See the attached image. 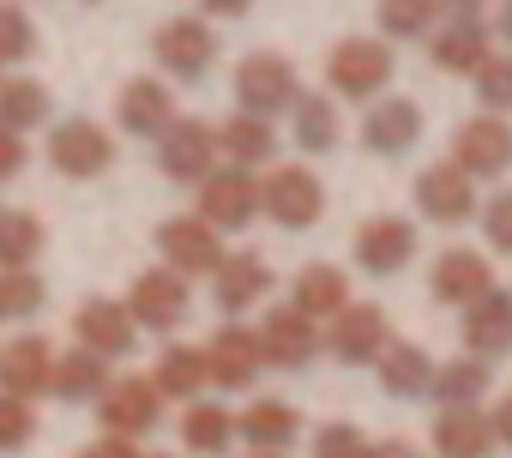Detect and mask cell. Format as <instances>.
<instances>
[{"instance_id":"cell-1","label":"cell","mask_w":512,"mask_h":458,"mask_svg":"<svg viewBox=\"0 0 512 458\" xmlns=\"http://www.w3.org/2000/svg\"><path fill=\"white\" fill-rule=\"evenodd\" d=\"M392 49L380 37H344L332 55H326V85L332 97H350V103H374L386 85H392Z\"/></svg>"},{"instance_id":"cell-2","label":"cell","mask_w":512,"mask_h":458,"mask_svg":"<svg viewBox=\"0 0 512 458\" xmlns=\"http://www.w3.org/2000/svg\"><path fill=\"white\" fill-rule=\"evenodd\" d=\"M302 91H296V67L284 61V55H247L241 67H235V103H241V115H260V121H272V115H284L290 103H296Z\"/></svg>"},{"instance_id":"cell-3","label":"cell","mask_w":512,"mask_h":458,"mask_svg":"<svg viewBox=\"0 0 512 458\" xmlns=\"http://www.w3.org/2000/svg\"><path fill=\"white\" fill-rule=\"evenodd\" d=\"M193 217H205L217 236L223 229H247L253 217H260V181H253V169H211L205 181H199V211Z\"/></svg>"},{"instance_id":"cell-4","label":"cell","mask_w":512,"mask_h":458,"mask_svg":"<svg viewBox=\"0 0 512 458\" xmlns=\"http://www.w3.org/2000/svg\"><path fill=\"white\" fill-rule=\"evenodd\" d=\"M260 211L272 223H284V229H314L320 211H326V187H320L314 169H296V163L290 169H272L260 181Z\"/></svg>"},{"instance_id":"cell-5","label":"cell","mask_w":512,"mask_h":458,"mask_svg":"<svg viewBox=\"0 0 512 458\" xmlns=\"http://www.w3.org/2000/svg\"><path fill=\"white\" fill-rule=\"evenodd\" d=\"M49 163H55L67 181H91V175L115 169V139H109L97 121L73 115V121H61V127L49 133Z\"/></svg>"},{"instance_id":"cell-6","label":"cell","mask_w":512,"mask_h":458,"mask_svg":"<svg viewBox=\"0 0 512 458\" xmlns=\"http://www.w3.org/2000/svg\"><path fill=\"white\" fill-rule=\"evenodd\" d=\"M187 308H193L187 278H181V272H169V266L139 272V278H133V290H127V314H133V326H151V332H175V326L187 320Z\"/></svg>"},{"instance_id":"cell-7","label":"cell","mask_w":512,"mask_h":458,"mask_svg":"<svg viewBox=\"0 0 512 458\" xmlns=\"http://www.w3.org/2000/svg\"><path fill=\"white\" fill-rule=\"evenodd\" d=\"M452 163H458L470 181H494V175H506V169H512V121H500V115H476V121H464L458 139H452Z\"/></svg>"},{"instance_id":"cell-8","label":"cell","mask_w":512,"mask_h":458,"mask_svg":"<svg viewBox=\"0 0 512 458\" xmlns=\"http://www.w3.org/2000/svg\"><path fill=\"white\" fill-rule=\"evenodd\" d=\"M157 254H163L169 272L199 278V272H217L223 266V236H217L205 217H169L157 229Z\"/></svg>"},{"instance_id":"cell-9","label":"cell","mask_w":512,"mask_h":458,"mask_svg":"<svg viewBox=\"0 0 512 458\" xmlns=\"http://www.w3.org/2000/svg\"><path fill=\"white\" fill-rule=\"evenodd\" d=\"M157 163H163V175H169V181L199 187V181L217 169V133H211L205 121L175 115V121H169V133L157 139Z\"/></svg>"},{"instance_id":"cell-10","label":"cell","mask_w":512,"mask_h":458,"mask_svg":"<svg viewBox=\"0 0 512 458\" xmlns=\"http://www.w3.org/2000/svg\"><path fill=\"white\" fill-rule=\"evenodd\" d=\"M416 248H422V236H416L410 217H368V223L356 229V266L374 272V278L404 272V266L416 260Z\"/></svg>"},{"instance_id":"cell-11","label":"cell","mask_w":512,"mask_h":458,"mask_svg":"<svg viewBox=\"0 0 512 458\" xmlns=\"http://www.w3.org/2000/svg\"><path fill=\"white\" fill-rule=\"evenodd\" d=\"M332 356L344 368H362V362H380V350L392 344V326H386V308L374 302H350L344 314H332Z\"/></svg>"},{"instance_id":"cell-12","label":"cell","mask_w":512,"mask_h":458,"mask_svg":"<svg viewBox=\"0 0 512 458\" xmlns=\"http://www.w3.org/2000/svg\"><path fill=\"white\" fill-rule=\"evenodd\" d=\"M260 368H266V350H260V332H247V326H223V332L205 344V374H211V386H223V392L253 386V380H260Z\"/></svg>"},{"instance_id":"cell-13","label":"cell","mask_w":512,"mask_h":458,"mask_svg":"<svg viewBox=\"0 0 512 458\" xmlns=\"http://www.w3.org/2000/svg\"><path fill=\"white\" fill-rule=\"evenodd\" d=\"M151 55H157V67L175 73V79H205V67L217 61V37H211V25H199V19H169V25L151 37Z\"/></svg>"},{"instance_id":"cell-14","label":"cell","mask_w":512,"mask_h":458,"mask_svg":"<svg viewBox=\"0 0 512 458\" xmlns=\"http://www.w3.org/2000/svg\"><path fill=\"white\" fill-rule=\"evenodd\" d=\"M416 211L434 223H470L476 217V181L458 163H428L416 175Z\"/></svg>"},{"instance_id":"cell-15","label":"cell","mask_w":512,"mask_h":458,"mask_svg":"<svg viewBox=\"0 0 512 458\" xmlns=\"http://www.w3.org/2000/svg\"><path fill=\"white\" fill-rule=\"evenodd\" d=\"M73 332H79V350H91V356H103V362H115V356H127V350L139 344V326H133L127 302H109V296H91V302L73 314Z\"/></svg>"},{"instance_id":"cell-16","label":"cell","mask_w":512,"mask_h":458,"mask_svg":"<svg viewBox=\"0 0 512 458\" xmlns=\"http://www.w3.org/2000/svg\"><path fill=\"white\" fill-rule=\"evenodd\" d=\"M97 416H103L109 434L139 440V434L157 428V416H163V392H157L151 380H109V392L97 398Z\"/></svg>"},{"instance_id":"cell-17","label":"cell","mask_w":512,"mask_h":458,"mask_svg":"<svg viewBox=\"0 0 512 458\" xmlns=\"http://www.w3.org/2000/svg\"><path fill=\"white\" fill-rule=\"evenodd\" d=\"M422 139V109L410 97H374L362 115V145L374 157H404Z\"/></svg>"},{"instance_id":"cell-18","label":"cell","mask_w":512,"mask_h":458,"mask_svg":"<svg viewBox=\"0 0 512 458\" xmlns=\"http://www.w3.org/2000/svg\"><path fill=\"white\" fill-rule=\"evenodd\" d=\"M428 290H434V302L470 308L476 296L494 290V266H488V254H476V248H446V254L434 260V272H428Z\"/></svg>"},{"instance_id":"cell-19","label":"cell","mask_w":512,"mask_h":458,"mask_svg":"<svg viewBox=\"0 0 512 458\" xmlns=\"http://www.w3.org/2000/svg\"><path fill=\"white\" fill-rule=\"evenodd\" d=\"M320 320H308V314H296V308H278V314H266V326H260V350H266V362L272 368H308L314 356H320Z\"/></svg>"},{"instance_id":"cell-20","label":"cell","mask_w":512,"mask_h":458,"mask_svg":"<svg viewBox=\"0 0 512 458\" xmlns=\"http://www.w3.org/2000/svg\"><path fill=\"white\" fill-rule=\"evenodd\" d=\"M272 266L260 254H223V266L211 272V290H217V308L223 314H247V308H260L272 296Z\"/></svg>"},{"instance_id":"cell-21","label":"cell","mask_w":512,"mask_h":458,"mask_svg":"<svg viewBox=\"0 0 512 458\" xmlns=\"http://www.w3.org/2000/svg\"><path fill=\"white\" fill-rule=\"evenodd\" d=\"M55 380V344L49 338H13L7 350H0V392L13 398H43Z\"/></svg>"},{"instance_id":"cell-22","label":"cell","mask_w":512,"mask_h":458,"mask_svg":"<svg viewBox=\"0 0 512 458\" xmlns=\"http://www.w3.org/2000/svg\"><path fill=\"white\" fill-rule=\"evenodd\" d=\"M464 350L482 356V362L512 356V296H506L500 284L470 302V314H464Z\"/></svg>"},{"instance_id":"cell-23","label":"cell","mask_w":512,"mask_h":458,"mask_svg":"<svg viewBox=\"0 0 512 458\" xmlns=\"http://www.w3.org/2000/svg\"><path fill=\"white\" fill-rule=\"evenodd\" d=\"M115 121H121L133 139H163L169 121H175L169 85H163V79H133V85L121 91V103H115Z\"/></svg>"},{"instance_id":"cell-24","label":"cell","mask_w":512,"mask_h":458,"mask_svg":"<svg viewBox=\"0 0 512 458\" xmlns=\"http://www.w3.org/2000/svg\"><path fill=\"white\" fill-rule=\"evenodd\" d=\"M235 434L247 446H260V452H284L296 434H302V410L284 404V398H253L241 416H235Z\"/></svg>"},{"instance_id":"cell-25","label":"cell","mask_w":512,"mask_h":458,"mask_svg":"<svg viewBox=\"0 0 512 458\" xmlns=\"http://www.w3.org/2000/svg\"><path fill=\"white\" fill-rule=\"evenodd\" d=\"M428 61H434L440 73H470V79H476V67L488 61V25H476V19L440 25V31L428 37Z\"/></svg>"},{"instance_id":"cell-26","label":"cell","mask_w":512,"mask_h":458,"mask_svg":"<svg viewBox=\"0 0 512 458\" xmlns=\"http://www.w3.org/2000/svg\"><path fill=\"white\" fill-rule=\"evenodd\" d=\"M217 133V151L235 163V169H260V163H272L278 157V133H272V121H260V115H229L223 127H211Z\"/></svg>"},{"instance_id":"cell-27","label":"cell","mask_w":512,"mask_h":458,"mask_svg":"<svg viewBox=\"0 0 512 458\" xmlns=\"http://www.w3.org/2000/svg\"><path fill=\"white\" fill-rule=\"evenodd\" d=\"M488 446H494V428L476 404H458V410L434 416V452L440 458H488Z\"/></svg>"},{"instance_id":"cell-28","label":"cell","mask_w":512,"mask_h":458,"mask_svg":"<svg viewBox=\"0 0 512 458\" xmlns=\"http://www.w3.org/2000/svg\"><path fill=\"white\" fill-rule=\"evenodd\" d=\"M290 308L308 314V320H332V314L350 308V278L338 266H308L296 278V290H290Z\"/></svg>"},{"instance_id":"cell-29","label":"cell","mask_w":512,"mask_h":458,"mask_svg":"<svg viewBox=\"0 0 512 458\" xmlns=\"http://www.w3.org/2000/svg\"><path fill=\"white\" fill-rule=\"evenodd\" d=\"M488 374H494V362H482V356H458V362H440V368H434V380H428V398H434L440 410H458V404H482V392H488Z\"/></svg>"},{"instance_id":"cell-30","label":"cell","mask_w":512,"mask_h":458,"mask_svg":"<svg viewBox=\"0 0 512 458\" xmlns=\"http://www.w3.org/2000/svg\"><path fill=\"white\" fill-rule=\"evenodd\" d=\"M229 440H235V410H223L211 398H193L187 416H181V446L199 452V458H223Z\"/></svg>"},{"instance_id":"cell-31","label":"cell","mask_w":512,"mask_h":458,"mask_svg":"<svg viewBox=\"0 0 512 458\" xmlns=\"http://www.w3.org/2000/svg\"><path fill=\"white\" fill-rule=\"evenodd\" d=\"M374 368H380V386H386L392 398H422L428 380H434V356H428L422 344H386Z\"/></svg>"},{"instance_id":"cell-32","label":"cell","mask_w":512,"mask_h":458,"mask_svg":"<svg viewBox=\"0 0 512 458\" xmlns=\"http://www.w3.org/2000/svg\"><path fill=\"white\" fill-rule=\"evenodd\" d=\"M49 392L67 398V404H91V398L109 392V362L91 356V350H67V356H55V380H49Z\"/></svg>"},{"instance_id":"cell-33","label":"cell","mask_w":512,"mask_h":458,"mask_svg":"<svg viewBox=\"0 0 512 458\" xmlns=\"http://www.w3.org/2000/svg\"><path fill=\"white\" fill-rule=\"evenodd\" d=\"M205 380H211V374H205V350H199V344H169V350L157 356V368H151V386H157L163 398H181V404H193Z\"/></svg>"},{"instance_id":"cell-34","label":"cell","mask_w":512,"mask_h":458,"mask_svg":"<svg viewBox=\"0 0 512 458\" xmlns=\"http://www.w3.org/2000/svg\"><path fill=\"white\" fill-rule=\"evenodd\" d=\"M43 217L37 211H0V272H31L43 254Z\"/></svg>"},{"instance_id":"cell-35","label":"cell","mask_w":512,"mask_h":458,"mask_svg":"<svg viewBox=\"0 0 512 458\" xmlns=\"http://www.w3.org/2000/svg\"><path fill=\"white\" fill-rule=\"evenodd\" d=\"M49 121V91L37 79H7L0 85V127L7 133H31Z\"/></svg>"},{"instance_id":"cell-36","label":"cell","mask_w":512,"mask_h":458,"mask_svg":"<svg viewBox=\"0 0 512 458\" xmlns=\"http://www.w3.org/2000/svg\"><path fill=\"white\" fill-rule=\"evenodd\" d=\"M290 109H296V145L308 157H326L338 145V103L332 97H296Z\"/></svg>"},{"instance_id":"cell-37","label":"cell","mask_w":512,"mask_h":458,"mask_svg":"<svg viewBox=\"0 0 512 458\" xmlns=\"http://www.w3.org/2000/svg\"><path fill=\"white\" fill-rule=\"evenodd\" d=\"M49 302V284L37 272H0V320H31L43 314Z\"/></svg>"},{"instance_id":"cell-38","label":"cell","mask_w":512,"mask_h":458,"mask_svg":"<svg viewBox=\"0 0 512 458\" xmlns=\"http://www.w3.org/2000/svg\"><path fill=\"white\" fill-rule=\"evenodd\" d=\"M374 19L392 43H404V37H422L434 25V0H374Z\"/></svg>"},{"instance_id":"cell-39","label":"cell","mask_w":512,"mask_h":458,"mask_svg":"<svg viewBox=\"0 0 512 458\" xmlns=\"http://www.w3.org/2000/svg\"><path fill=\"white\" fill-rule=\"evenodd\" d=\"M476 97H482V115H506L512 109V55H488L476 67Z\"/></svg>"},{"instance_id":"cell-40","label":"cell","mask_w":512,"mask_h":458,"mask_svg":"<svg viewBox=\"0 0 512 458\" xmlns=\"http://www.w3.org/2000/svg\"><path fill=\"white\" fill-rule=\"evenodd\" d=\"M37 440V410L31 398H13V392H0V452H19Z\"/></svg>"},{"instance_id":"cell-41","label":"cell","mask_w":512,"mask_h":458,"mask_svg":"<svg viewBox=\"0 0 512 458\" xmlns=\"http://www.w3.org/2000/svg\"><path fill=\"white\" fill-rule=\"evenodd\" d=\"M31 55H37L31 19L13 7V0H0V67H7V61H31Z\"/></svg>"},{"instance_id":"cell-42","label":"cell","mask_w":512,"mask_h":458,"mask_svg":"<svg viewBox=\"0 0 512 458\" xmlns=\"http://www.w3.org/2000/svg\"><path fill=\"white\" fill-rule=\"evenodd\" d=\"M314 458H368V434L356 422H326L314 434Z\"/></svg>"},{"instance_id":"cell-43","label":"cell","mask_w":512,"mask_h":458,"mask_svg":"<svg viewBox=\"0 0 512 458\" xmlns=\"http://www.w3.org/2000/svg\"><path fill=\"white\" fill-rule=\"evenodd\" d=\"M482 229H488V248H494V254H512V187L488 199V211H482Z\"/></svg>"},{"instance_id":"cell-44","label":"cell","mask_w":512,"mask_h":458,"mask_svg":"<svg viewBox=\"0 0 512 458\" xmlns=\"http://www.w3.org/2000/svg\"><path fill=\"white\" fill-rule=\"evenodd\" d=\"M25 163H31V151H25V133H7V127H0V181H13Z\"/></svg>"},{"instance_id":"cell-45","label":"cell","mask_w":512,"mask_h":458,"mask_svg":"<svg viewBox=\"0 0 512 458\" xmlns=\"http://www.w3.org/2000/svg\"><path fill=\"white\" fill-rule=\"evenodd\" d=\"M79 458H145V452H139L133 440H121V434H103V440H91Z\"/></svg>"},{"instance_id":"cell-46","label":"cell","mask_w":512,"mask_h":458,"mask_svg":"<svg viewBox=\"0 0 512 458\" xmlns=\"http://www.w3.org/2000/svg\"><path fill=\"white\" fill-rule=\"evenodd\" d=\"M488 428H494V440H500V446H512V392L488 410Z\"/></svg>"},{"instance_id":"cell-47","label":"cell","mask_w":512,"mask_h":458,"mask_svg":"<svg viewBox=\"0 0 512 458\" xmlns=\"http://www.w3.org/2000/svg\"><path fill=\"white\" fill-rule=\"evenodd\" d=\"M482 7L488 0H434V13H446V19H482Z\"/></svg>"},{"instance_id":"cell-48","label":"cell","mask_w":512,"mask_h":458,"mask_svg":"<svg viewBox=\"0 0 512 458\" xmlns=\"http://www.w3.org/2000/svg\"><path fill=\"white\" fill-rule=\"evenodd\" d=\"M368 458H422L410 440H368Z\"/></svg>"},{"instance_id":"cell-49","label":"cell","mask_w":512,"mask_h":458,"mask_svg":"<svg viewBox=\"0 0 512 458\" xmlns=\"http://www.w3.org/2000/svg\"><path fill=\"white\" fill-rule=\"evenodd\" d=\"M199 7H205L211 19H241V13L253 7V0H199Z\"/></svg>"},{"instance_id":"cell-50","label":"cell","mask_w":512,"mask_h":458,"mask_svg":"<svg viewBox=\"0 0 512 458\" xmlns=\"http://www.w3.org/2000/svg\"><path fill=\"white\" fill-rule=\"evenodd\" d=\"M494 31L512 43V0H500V13H494Z\"/></svg>"},{"instance_id":"cell-51","label":"cell","mask_w":512,"mask_h":458,"mask_svg":"<svg viewBox=\"0 0 512 458\" xmlns=\"http://www.w3.org/2000/svg\"><path fill=\"white\" fill-rule=\"evenodd\" d=\"M260 458H278V452H260Z\"/></svg>"},{"instance_id":"cell-52","label":"cell","mask_w":512,"mask_h":458,"mask_svg":"<svg viewBox=\"0 0 512 458\" xmlns=\"http://www.w3.org/2000/svg\"><path fill=\"white\" fill-rule=\"evenodd\" d=\"M151 458H157V452H151Z\"/></svg>"}]
</instances>
